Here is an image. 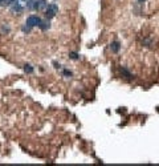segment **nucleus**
Instances as JSON below:
<instances>
[{
  "mask_svg": "<svg viewBox=\"0 0 159 166\" xmlns=\"http://www.w3.org/2000/svg\"><path fill=\"white\" fill-rule=\"evenodd\" d=\"M45 17L46 19H52V17H55L56 14L58 12V7H57V4H55V3H52V4H48V7L45 11Z\"/></svg>",
  "mask_w": 159,
  "mask_h": 166,
  "instance_id": "1",
  "label": "nucleus"
},
{
  "mask_svg": "<svg viewBox=\"0 0 159 166\" xmlns=\"http://www.w3.org/2000/svg\"><path fill=\"white\" fill-rule=\"evenodd\" d=\"M40 23H41V19H40L37 15H31V16H28V17H27V21H25V24L29 25L31 28L39 27Z\"/></svg>",
  "mask_w": 159,
  "mask_h": 166,
  "instance_id": "2",
  "label": "nucleus"
},
{
  "mask_svg": "<svg viewBox=\"0 0 159 166\" xmlns=\"http://www.w3.org/2000/svg\"><path fill=\"white\" fill-rule=\"evenodd\" d=\"M48 7L46 0H34L33 2V9L34 11H45Z\"/></svg>",
  "mask_w": 159,
  "mask_h": 166,
  "instance_id": "3",
  "label": "nucleus"
},
{
  "mask_svg": "<svg viewBox=\"0 0 159 166\" xmlns=\"http://www.w3.org/2000/svg\"><path fill=\"white\" fill-rule=\"evenodd\" d=\"M119 73H121V76H122V77H125L126 80H131L133 78L131 72H130L126 66H121V68H119Z\"/></svg>",
  "mask_w": 159,
  "mask_h": 166,
  "instance_id": "4",
  "label": "nucleus"
},
{
  "mask_svg": "<svg viewBox=\"0 0 159 166\" xmlns=\"http://www.w3.org/2000/svg\"><path fill=\"white\" fill-rule=\"evenodd\" d=\"M24 11V7L20 4V3H15V4L11 5V12L12 14H21Z\"/></svg>",
  "mask_w": 159,
  "mask_h": 166,
  "instance_id": "5",
  "label": "nucleus"
},
{
  "mask_svg": "<svg viewBox=\"0 0 159 166\" xmlns=\"http://www.w3.org/2000/svg\"><path fill=\"white\" fill-rule=\"evenodd\" d=\"M110 51L113 53H118L121 51V43L119 41H113V43L110 44Z\"/></svg>",
  "mask_w": 159,
  "mask_h": 166,
  "instance_id": "6",
  "label": "nucleus"
},
{
  "mask_svg": "<svg viewBox=\"0 0 159 166\" xmlns=\"http://www.w3.org/2000/svg\"><path fill=\"white\" fill-rule=\"evenodd\" d=\"M49 27H50V24H49V21H44V20H41V23L39 25V28L40 29H43V31H46V29H49Z\"/></svg>",
  "mask_w": 159,
  "mask_h": 166,
  "instance_id": "7",
  "label": "nucleus"
},
{
  "mask_svg": "<svg viewBox=\"0 0 159 166\" xmlns=\"http://www.w3.org/2000/svg\"><path fill=\"white\" fill-rule=\"evenodd\" d=\"M23 69H24V72H25V73H33V71H34L33 66L29 65V64H25V65L23 66Z\"/></svg>",
  "mask_w": 159,
  "mask_h": 166,
  "instance_id": "8",
  "label": "nucleus"
},
{
  "mask_svg": "<svg viewBox=\"0 0 159 166\" xmlns=\"http://www.w3.org/2000/svg\"><path fill=\"white\" fill-rule=\"evenodd\" d=\"M69 59H72V60H78V59H80V55H78V53H76V52H70V53H69Z\"/></svg>",
  "mask_w": 159,
  "mask_h": 166,
  "instance_id": "9",
  "label": "nucleus"
},
{
  "mask_svg": "<svg viewBox=\"0 0 159 166\" xmlns=\"http://www.w3.org/2000/svg\"><path fill=\"white\" fill-rule=\"evenodd\" d=\"M62 75L65 76V77H72L73 73H72L70 71H69V69H64V71H62Z\"/></svg>",
  "mask_w": 159,
  "mask_h": 166,
  "instance_id": "10",
  "label": "nucleus"
},
{
  "mask_svg": "<svg viewBox=\"0 0 159 166\" xmlns=\"http://www.w3.org/2000/svg\"><path fill=\"white\" fill-rule=\"evenodd\" d=\"M53 65H55V68H56V69H60V68H61V65H60V64H57L56 61L53 63Z\"/></svg>",
  "mask_w": 159,
  "mask_h": 166,
  "instance_id": "11",
  "label": "nucleus"
},
{
  "mask_svg": "<svg viewBox=\"0 0 159 166\" xmlns=\"http://www.w3.org/2000/svg\"><path fill=\"white\" fill-rule=\"evenodd\" d=\"M136 2H138V3H145L146 0H136Z\"/></svg>",
  "mask_w": 159,
  "mask_h": 166,
  "instance_id": "12",
  "label": "nucleus"
}]
</instances>
